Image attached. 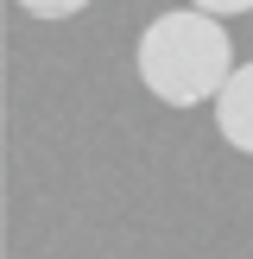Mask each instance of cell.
Listing matches in <instances>:
<instances>
[{"mask_svg":"<svg viewBox=\"0 0 253 259\" xmlns=\"http://www.w3.org/2000/svg\"><path fill=\"white\" fill-rule=\"evenodd\" d=\"M234 76V45L202 7H177L139 32V82L164 108H196L215 101Z\"/></svg>","mask_w":253,"mask_h":259,"instance_id":"6da1fadb","label":"cell"},{"mask_svg":"<svg viewBox=\"0 0 253 259\" xmlns=\"http://www.w3.org/2000/svg\"><path fill=\"white\" fill-rule=\"evenodd\" d=\"M215 126H222V139L234 152L253 158V63H240V70L228 76V89L215 95Z\"/></svg>","mask_w":253,"mask_h":259,"instance_id":"7a4b0ae2","label":"cell"}]
</instances>
